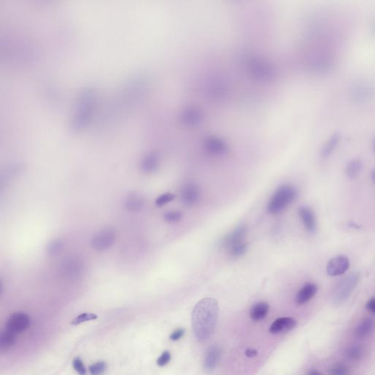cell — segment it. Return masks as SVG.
<instances>
[{
    "label": "cell",
    "instance_id": "5bb4252c",
    "mask_svg": "<svg viewBox=\"0 0 375 375\" xmlns=\"http://www.w3.org/2000/svg\"><path fill=\"white\" fill-rule=\"evenodd\" d=\"M375 331V323L371 318L363 319L357 325L355 330V336L359 339H366L370 338Z\"/></svg>",
    "mask_w": 375,
    "mask_h": 375
},
{
    "label": "cell",
    "instance_id": "cb8c5ba5",
    "mask_svg": "<svg viewBox=\"0 0 375 375\" xmlns=\"http://www.w3.org/2000/svg\"><path fill=\"white\" fill-rule=\"evenodd\" d=\"M364 349L361 345H353L347 350L346 356L351 361H359L364 356Z\"/></svg>",
    "mask_w": 375,
    "mask_h": 375
},
{
    "label": "cell",
    "instance_id": "d4e9b609",
    "mask_svg": "<svg viewBox=\"0 0 375 375\" xmlns=\"http://www.w3.org/2000/svg\"><path fill=\"white\" fill-rule=\"evenodd\" d=\"M63 248V243L60 240H53L46 245V252L48 255L54 256L58 255Z\"/></svg>",
    "mask_w": 375,
    "mask_h": 375
},
{
    "label": "cell",
    "instance_id": "ac0fdd59",
    "mask_svg": "<svg viewBox=\"0 0 375 375\" xmlns=\"http://www.w3.org/2000/svg\"><path fill=\"white\" fill-rule=\"evenodd\" d=\"M144 197L139 192H131L124 201V206L130 212H139L143 208Z\"/></svg>",
    "mask_w": 375,
    "mask_h": 375
},
{
    "label": "cell",
    "instance_id": "5b68a950",
    "mask_svg": "<svg viewBox=\"0 0 375 375\" xmlns=\"http://www.w3.org/2000/svg\"><path fill=\"white\" fill-rule=\"evenodd\" d=\"M360 279V273H354L344 278L338 285L333 293V301L337 304L344 303L348 300Z\"/></svg>",
    "mask_w": 375,
    "mask_h": 375
},
{
    "label": "cell",
    "instance_id": "9a60e30c",
    "mask_svg": "<svg viewBox=\"0 0 375 375\" xmlns=\"http://www.w3.org/2000/svg\"><path fill=\"white\" fill-rule=\"evenodd\" d=\"M296 320L292 318H282L275 320L270 327V332L273 334L287 333L294 329L296 326Z\"/></svg>",
    "mask_w": 375,
    "mask_h": 375
},
{
    "label": "cell",
    "instance_id": "74e56055",
    "mask_svg": "<svg viewBox=\"0 0 375 375\" xmlns=\"http://www.w3.org/2000/svg\"><path fill=\"white\" fill-rule=\"evenodd\" d=\"M308 374H311V375H317V374H320V373L319 372V371H310V372L308 373Z\"/></svg>",
    "mask_w": 375,
    "mask_h": 375
},
{
    "label": "cell",
    "instance_id": "e0dca14e",
    "mask_svg": "<svg viewBox=\"0 0 375 375\" xmlns=\"http://www.w3.org/2000/svg\"><path fill=\"white\" fill-rule=\"evenodd\" d=\"M247 229L245 226H240L238 228L235 229L226 237L225 240V245L227 249L230 250V248H233L235 245L239 244L244 243V239L246 235Z\"/></svg>",
    "mask_w": 375,
    "mask_h": 375
},
{
    "label": "cell",
    "instance_id": "f35d334b",
    "mask_svg": "<svg viewBox=\"0 0 375 375\" xmlns=\"http://www.w3.org/2000/svg\"><path fill=\"white\" fill-rule=\"evenodd\" d=\"M373 149H374V151L375 152V138L374 139V142H373Z\"/></svg>",
    "mask_w": 375,
    "mask_h": 375
},
{
    "label": "cell",
    "instance_id": "52a82bcc",
    "mask_svg": "<svg viewBox=\"0 0 375 375\" xmlns=\"http://www.w3.org/2000/svg\"><path fill=\"white\" fill-rule=\"evenodd\" d=\"M180 122L189 128H196L200 126L204 120V114L200 108L190 106L185 108L180 115Z\"/></svg>",
    "mask_w": 375,
    "mask_h": 375
},
{
    "label": "cell",
    "instance_id": "4dcf8cb0",
    "mask_svg": "<svg viewBox=\"0 0 375 375\" xmlns=\"http://www.w3.org/2000/svg\"><path fill=\"white\" fill-rule=\"evenodd\" d=\"M73 367L75 369L76 372L79 373V374L84 375L86 374L85 366H84L82 360L79 357L74 358V361H73Z\"/></svg>",
    "mask_w": 375,
    "mask_h": 375
},
{
    "label": "cell",
    "instance_id": "9c48e42d",
    "mask_svg": "<svg viewBox=\"0 0 375 375\" xmlns=\"http://www.w3.org/2000/svg\"><path fill=\"white\" fill-rule=\"evenodd\" d=\"M161 159L159 154L155 151H150L144 154L140 162L139 169L141 172L145 175H151L155 173L160 167Z\"/></svg>",
    "mask_w": 375,
    "mask_h": 375
},
{
    "label": "cell",
    "instance_id": "603a6c76",
    "mask_svg": "<svg viewBox=\"0 0 375 375\" xmlns=\"http://www.w3.org/2000/svg\"><path fill=\"white\" fill-rule=\"evenodd\" d=\"M339 134L338 133L333 134L330 138L329 140L325 144L324 147L322 150V157L323 158H328L336 149V146L338 145L339 142Z\"/></svg>",
    "mask_w": 375,
    "mask_h": 375
},
{
    "label": "cell",
    "instance_id": "4fadbf2b",
    "mask_svg": "<svg viewBox=\"0 0 375 375\" xmlns=\"http://www.w3.org/2000/svg\"><path fill=\"white\" fill-rule=\"evenodd\" d=\"M222 356V350L218 346L213 345L207 349L204 359V367L207 371H213L216 367Z\"/></svg>",
    "mask_w": 375,
    "mask_h": 375
},
{
    "label": "cell",
    "instance_id": "2e32d148",
    "mask_svg": "<svg viewBox=\"0 0 375 375\" xmlns=\"http://www.w3.org/2000/svg\"><path fill=\"white\" fill-rule=\"evenodd\" d=\"M298 215L307 231L310 233H314L316 231V217L311 208L305 206L300 207L298 210Z\"/></svg>",
    "mask_w": 375,
    "mask_h": 375
},
{
    "label": "cell",
    "instance_id": "d6a6232c",
    "mask_svg": "<svg viewBox=\"0 0 375 375\" xmlns=\"http://www.w3.org/2000/svg\"><path fill=\"white\" fill-rule=\"evenodd\" d=\"M171 360V354L169 351H164L159 356L157 360V365L159 366H164L168 364Z\"/></svg>",
    "mask_w": 375,
    "mask_h": 375
},
{
    "label": "cell",
    "instance_id": "f1b7e54d",
    "mask_svg": "<svg viewBox=\"0 0 375 375\" xmlns=\"http://www.w3.org/2000/svg\"><path fill=\"white\" fill-rule=\"evenodd\" d=\"M247 250H248V245L247 243H243L230 248L229 252L231 254L232 256L240 257L243 256L246 253Z\"/></svg>",
    "mask_w": 375,
    "mask_h": 375
},
{
    "label": "cell",
    "instance_id": "6da1fadb",
    "mask_svg": "<svg viewBox=\"0 0 375 375\" xmlns=\"http://www.w3.org/2000/svg\"><path fill=\"white\" fill-rule=\"evenodd\" d=\"M218 302L213 298H204L194 306L192 311V328L194 335L200 341L211 337L218 319Z\"/></svg>",
    "mask_w": 375,
    "mask_h": 375
},
{
    "label": "cell",
    "instance_id": "d590c367",
    "mask_svg": "<svg viewBox=\"0 0 375 375\" xmlns=\"http://www.w3.org/2000/svg\"><path fill=\"white\" fill-rule=\"evenodd\" d=\"M245 355L248 357V358H253V357L257 356V351L255 349H248L245 350Z\"/></svg>",
    "mask_w": 375,
    "mask_h": 375
},
{
    "label": "cell",
    "instance_id": "484cf974",
    "mask_svg": "<svg viewBox=\"0 0 375 375\" xmlns=\"http://www.w3.org/2000/svg\"><path fill=\"white\" fill-rule=\"evenodd\" d=\"M98 318V315L93 313H83L78 315L71 322V325H77L81 324V323H85V322L91 321V320H96Z\"/></svg>",
    "mask_w": 375,
    "mask_h": 375
},
{
    "label": "cell",
    "instance_id": "44dd1931",
    "mask_svg": "<svg viewBox=\"0 0 375 375\" xmlns=\"http://www.w3.org/2000/svg\"><path fill=\"white\" fill-rule=\"evenodd\" d=\"M16 341V333L10 330H4L0 336V350L1 351H7L15 345Z\"/></svg>",
    "mask_w": 375,
    "mask_h": 375
},
{
    "label": "cell",
    "instance_id": "f546056e",
    "mask_svg": "<svg viewBox=\"0 0 375 375\" xmlns=\"http://www.w3.org/2000/svg\"><path fill=\"white\" fill-rule=\"evenodd\" d=\"M175 196L172 193H164L159 196L155 200V205L158 207H162L167 205L169 202H172L175 200Z\"/></svg>",
    "mask_w": 375,
    "mask_h": 375
},
{
    "label": "cell",
    "instance_id": "8d00e7d4",
    "mask_svg": "<svg viewBox=\"0 0 375 375\" xmlns=\"http://www.w3.org/2000/svg\"><path fill=\"white\" fill-rule=\"evenodd\" d=\"M371 180H372V181L374 182L375 184V170L373 171L372 172H371Z\"/></svg>",
    "mask_w": 375,
    "mask_h": 375
},
{
    "label": "cell",
    "instance_id": "836d02e7",
    "mask_svg": "<svg viewBox=\"0 0 375 375\" xmlns=\"http://www.w3.org/2000/svg\"><path fill=\"white\" fill-rule=\"evenodd\" d=\"M184 334H185V330L182 329V328H179V329L174 331L173 333H171L169 338L172 341H178L179 339H180L184 336Z\"/></svg>",
    "mask_w": 375,
    "mask_h": 375
},
{
    "label": "cell",
    "instance_id": "8992f818",
    "mask_svg": "<svg viewBox=\"0 0 375 375\" xmlns=\"http://www.w3.org/2000/svg\"><path fill=\"white\" fill-rule=\"evenodd\" d=\"M202 147L208 155L213 157L225 155L229 151V144L223 138L208 136L202 142Z\"/></svg>",
    "mask_w": 375,
    "mask_h": 375
},
{
    "label": "cell",
    "instance_id": "e575fe53",
    "mask_svg": "<svg viewBox=\"0 0 375 375\" xmlns=\"http://www.w3.org/2000/svg\"><path fill=\"white\" fill-rule=\"evenodd\" d=\"M366 308L369 312L373 314V315H375V298H371V299L367 302V303H366Z\"/></svg>",
    "mask_w": 375,
    "mask_h": 375
},
{
    "label": "cell",
    "instance_id": "8fae6325",
    "mask_svg": "<svg viewBox=\"0 0 375 375\" xmlns=\"http://www.w3.org/2000/svg\"><path fill=\"white\" fill-rule=\"evenodd\" d=\"M201 192L198 185L194 183H188L181 190V200L186 206L192 207L200 202Z\"/></svg>",
    "mask_w": 375,
    "mask_h": 375
},
{
    "label": "cell",
    "instance_id": "83f0119b",
    "mask_svg": "<svg viewBox=\"0 0 375 375\" xmlns=\"http://www.w3.org/2000/svg\"><path fill=\"white\" fill-rule=\"evenodd\" d=\"M164 217L166 222L168 223H177L181 220L182 213L177 210H172V211L167 212L164 214Z\"/></svg>",
    "mask_w": 375,
    "mask_h": 375
},
{
    "label": "cell",
    "instance_id": "4316f807",
    "mask_svg": "<svg viewBox=\"0 0 375 375\" xmlns=\"http://www.w3.org/2000/svg\"><path fill=\"white\" fill-rule=\"evenodd\" d=\"M107 369V363L104 361H99L89 366V371L92 375H99L104 374Z\"/></svg>",
    "mask_w": 375,
    "mask_h": 375
},
{
    "label": "cell",
    "instance_id": "3957f363",
    "mask_svg": "<svg viewBox=\"0 0 375 375\" xmlns=\"http://www.w3.org/2000/svg\"><path fill=\"white\" fill-rule=\"evenodd\" d=\"M297 191L291 185H282L273 193L269 200L268 210L271 214L281 213L291 205L296 198Z\"/></svg>",
    "mask_w": 375,
    "mask_h": 375
},
{
    "label": "cell",
    "instance_id": "ba28073f",
    "mask_svg": "<svg viewBox=\"0 0 375 375\" xmlns=\"http://www.w3.org/2000/svg\"><path fill=\"white\" fill-rule=\"evenodd\" d=\"M29 324L30 318L26 314L16 312L11 315L7 320L6 328L17 334L27 329Z\"/></svg>",
    "mask_w": 375,
    "mask_h": 375
},
{
    "label": "cell",
    "instance_id": "ffe728a7",
    "mask_svg": "<svg viewBox=\"0 0 375 375\" xmlns=\"http://www.w3.org/2000/svg\"><path fill=\"white\" fill-rule=\"evenodd\" d=\"M268 311L269 305L267 302H259L251 308V318L255 321L263 320L268 315Z\"/></svg>",
    "mask_w": 375,
    "mask_h": 375
},
{
    "label": "cell",
    "instance_id": "7402d4cb",
    "mask_svg": "<svg viewBox=\"0 0 375 375\" xmlns=\"http://www.w3.org/2000/svg\"><path fill=\"white\" fill-rule=\"evenodd\" d=\"M362 162L358 159H353L348 163L346 167V173L350 179H355L359 175L362 170Z\"/></svg>",
    "mask_w": 375,
    "mask_h": 375
},
{
    "label": "cell",
    "instance_id": "30bf717a",
    "mask_svg": "<svg viewBox=\"0 0 375 375\" xmlns=\"http://www.w3.org/2000/svg\"><path fill=\"white\" fill-rule=\"evenodd\" d=\"M350 268V260L345 255H338L332 258L327 265V273L331 276H338L346 273Z\"/></svg>",
    "mask_w": 375,
    "mask_h": 375
},
{
    "label": "cell",
    "instance_id": "7c38bea8",
    "mask_svg": "<svg viewBox=\"0 0 375 375\" xmlns=\"http://www.w3.org/2000/svg\"><path fill=\"white\" fill-rule=\"evenodd\" d=\"M83 264L80 260L70 257L62 265L63 274L69 278H76L80 276L83 271Z\"/></svg>",
    "mask_w": 375,
    "mask_h": 375
},
{
    "label": "cell",
    "instance_id": "d6986e66",
    "mask_svg": "<svg viewBox=\"0 0 375 375\" xmlns=\"http://www.w3.org/2000/svg\"><path fill=\"white\" fill-rule=\"evenodd\" d=\"M318 288L315 284L308 283L305 285L295 297V303L298 305H303L310 300L318 293Z\"/></svg>",
    "mask_w": 375,
    "mask_h": 375
},
{
    "label": "cell",
    "instance_id": "7a4b0ae2",
    "mask_svg": "<svg viewBox=\"0 0 375 375\" xmlns=\"http://www.w3.org/2000/svg\"><path fill=\"white\" fill-rule=\"evenodd\" d=\"M96 104V96L93 91H83L79 96L73 114L72 127L76 131L83 130L89 126Z\"/></svg>",
    "mask_w": 375,
    "mask_h": 375
},
{
    "label": "cell",
    "instance_id": "1f68e13d",
    "mask_svg": "<svg viewBox=\"0 0 375 375\" xmlns=\"http://www.w3.org/2000/svg\"><path fill=\"white\" fill-rule=\"evenodd\" d=\"M349 373V369L343 364L336 365L330 371V374L334 375H345Z\"/></svg>",
    "mask_w": 375,
    "mask_h": 375
},
{
    "label": "cell",
    "instance_id": "277c9868",
    "mask_svg": "<svg viewBox=\"0 0 375 375\" xmlns=\"http://www.w3.org/2000/svg\"><path fill=\"white\" fill-rule=\"evenodd\" d=\"M117 233L112 227H106L96 232L91 240V245L97 252L109 249L115 243Z\"/></svg>",
    "mask_w": 375,
    "mask_h": 375
}]
</instances>
